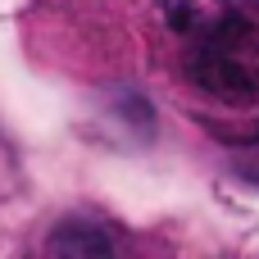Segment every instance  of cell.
<instances>
[{"label":"cell","instance_id":"obj_1","mask_svg":"<svg viewBox=\"0 0 259 259\" xmlns=\"http://www.w3.org/2000/svg\"><path fill=\"white\" fill-rule=\"evenodd\" d=\"M191 77L228 105L259 100V18L255 14L228 9L209 32H200L196 55H191Z\"/></svg>","mask_w":259,"mask_h":259},{"label":"cell","instance_id":"obj_2","mask_svg":"<svg viewBox=\"0 0 259 259\" xmlns=\"http://www.w3.org/2000/svg\"><path fill=\"white\" fill-rule=\"evenodd\" d=\"M155 9L164 14V23L178 32V36H200V32H209L232 5L228 0H155Z\"/></svg>","mask_w":259,"mask_h":259},{"label":"cell","instance_id":"obj_3","mask_svg":"<svg viewBox=\"0 0 259 259\" xmlns=\"http://www.w3.org/2000/svg\"><path fill=\"white\" fill-rule=\"evenodd\" d=\"M50 250H59V255H109L114 246H109V237H96L91 228L77 232V223H64V228L55 232Z\"/></svg>","mask_w":259,"mask_h":259},{"label":"cell","instance_id":"obj_4","mask_svg":"<svg viewBox=\"0 0 259 259\" xmlns=\"http://www.w3.org/2000/svg\"><path fill=\"white\" fill-rule=\"evenodd\" d=\"M241 168L259 182V146H246V150H241Z\"/></svg>","mask_w":259,"mask_h":259}]
</instances>
